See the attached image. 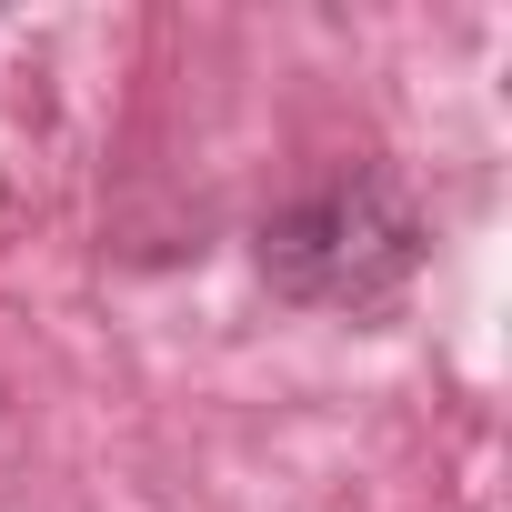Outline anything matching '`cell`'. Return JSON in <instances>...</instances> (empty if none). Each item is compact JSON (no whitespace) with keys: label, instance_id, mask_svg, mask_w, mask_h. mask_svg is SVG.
Listing matches in <instances>:
<instances>
[{"label":"cell","instance_id":"obj_1","mask_svg":"<svg viewBox=\"0 0 512 512\" xmlns=\"http://www.w3.org/2000/svg\"><path fill=\"white\" fill-rule=\"evenodd\" d=\"M251 251H262V282L282 302L372 322L422 272V211H412V191L392 171H342V181L302 191L292 211H272Z\"/></svg>","mask_w":512,"mask_h":512}]
</instances>
